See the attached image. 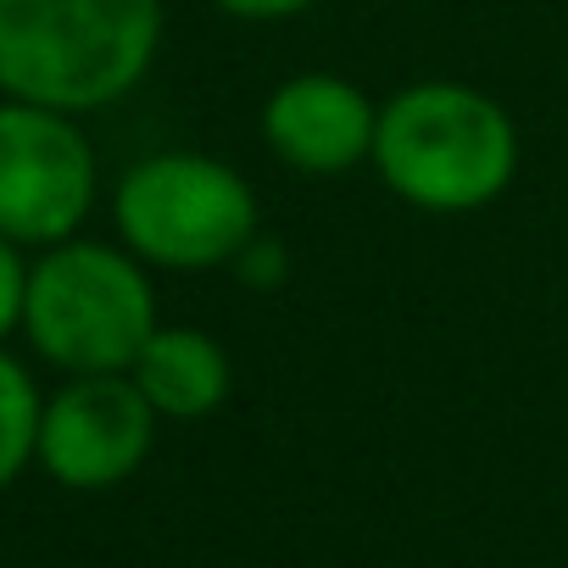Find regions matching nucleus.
Wrapping results in <instances>:
<instances>
[{
    "mask_svg": "<svg viewBox=\"0 0 568 568\" xmlns=\"http://www.w3.org/2000/svg\"><path fill=\"white\" fill-rule=\"evenodd\" d=\"M40 418H45V402L29 368L0 352V490L40 457Z\"/></svg>",
    "mask_w": 568,
    "mask_h": 568,
    "instance_id": "nucleus-9",
    "label": "nucleus"
},
{
    "mask_svg": "<svg viewBox=\"0 0 568 568\" xmlns=\"http://www.w3.org/2000/svg\"><path fill=\"white\" fill-rule=\"evenodd\" d=\"M217 12L240 18V23H284V18H302L313 12L318 0H212Z\"/></svg>",
    "mask_w": 568,
    "mask_h": 568,
    "instance_id": "nucleus-11",
    "label": "nucleus"
},
{
    "mask_svg": "<svg viewBox=\"0 0 568 568\" xmlns=\"http://www.w3.org/2000/svg\"><path fill=\"white\" fill-rule=\"evenodd\" d=\"M112 217L140 262L201 273L234 262L256 240V190L217 156L168 151L118 179Z\"/></svg>",
    "mask_w": 568,
    "mask_h": 568,
    "instance_id": "nucleus-4",
    "label": "nucleus"
},
{
    "mask_svg": "<svg viewBox=\"0 0 568 568\" xmlns=\"http://www.w3.org/2000/svg\"><path fill=\"white\" fill-rule=\"evenodd\" d=\"M23 329L68 374H129L156 324V291L134 251L62 240L29 267Z\"/></svg>",
    "mask_w": 568,
    "mask_h": 568,
    "instance_id": "nucleus-3",
    "label": "nucleus"
},
{
    "mask_svg": "<svg viewBox=\"0 0 568 568\" xmlns=\"http://www.w3.org/2000/svg\"><path fill=\"white\" fill-rule=\"evenodd\" d=\"M95 201V151L68 112L0 101V234L62 245Z\"/></svg>",
    "mask_w": 568,
    "mask_h": 568,
    "instance_id": "nucleus-5",
    "label": "nucleus"
},
{
    "mask_svg": "<svg viewBox=\"0 0 568 568\" xmlns=\"http://www.w3.org/2000/svg\"><path fill=\"white\" fill-rule=\"evenodd\" d=\"M156 446V407L129 374H73L40 418V468L68 490H112Z\"/></svg>",
    "mask_w": 568,
    "mask_h": 568,
    "instance_id": "nucleus-6",
    "label": "nucleus"
},
{
    "mask_svg": "<svg viewBox=\"0 0 568 568\" xmlns=\"http://www.w3.org/2000/svg\"><path fill=\"white\" fill-rule=\"evenodd\" d=\"M23 296H29V267L18 256V240L0 234V335L23 324Z\"/></svg>",
    "mask_w": 568,
    "mask_h": 568,
    "instance_id": "nucleus-10",
    "label": "nucleus"
},
{
    "mask_svg": "<svg viewBox=\"0 0 568 568\" xmlns=\"http://www.w3.org/2000/svg\"><path fill=\"white\" fill-rule=\"evenodd\" d=\"M374 168L407 206L479 212L518 173V129L474 84H407L379 106Z\"/></svg>",
    "mask_w": 568,
    "mask_h": 568,
    "instance_id": "nucleus-2",
    "label": "nucleus"
},
{
    "mask_svg": "<svg viewBox=\"0 0 568 568\" xmlns=\"http://www.w3.org/2000/svg\"><path fill=\"white\" fill-rule=\"evenodd\" d=\"M129 379L145 390V402L156 407V418H212L229 402V352L206 335V329H156L145 341V352L134 357Z\"/></svg>",
    "mask_w": 568,
    "mask_h": 568,
    "instance_id": "nucleus-8",
    "label": "nucleus"
},
{
    "mask_svg": "<svg viewBox=\"0 0 568 568\" xmlns=\"http://www.w3.org/2000/svg\"><path fill=\"white\" fill-rule=\"evenodd\" d=\"M379 106L341 73H296L262 106V140L296 173H346L374 156Z\"/></svg>",
    "mask_w": 568,
    "mask_h": 568,
    "instance_id": "nucleus-7",
    "label": "nucleus"
},
{
    "mask_svg": "<svg viewBox=\"0 0 568 568\" xmlns=\"http://www.w3.org/2000/svg\"><path fill=\"white\" fill-rule=\"evenodd\" d=\"M162 0H0V90L51 112H101L156 62Z\"/></svg>",
    "mask_w": 568,
    "mask_h": 568,
    "instance_id": "nucleus-1",
    "label": "nucleus"
}]
</instances>
